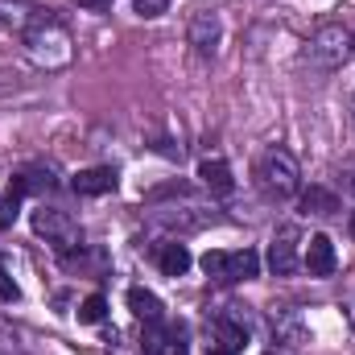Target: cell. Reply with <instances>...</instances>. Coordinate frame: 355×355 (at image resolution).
<instances>
[{"instance_id":"9a60e30c","label":"cell","mask_w":355,"mask_h":355,"mask_svg":"<svg viewBox=\"0 0 355 355\" xmlns=\"http://www.w3.org/2000/svg\"><path fill=\"white\" fill-rule=\"evenodd\" d=\"M75 314H79V322H103V314H107V297H103V293H91V297H83V302H79V310H75Z\"/></svg>"},{"instance_id":"6da1fadb","label":"cell","mask_w":355,"mask_h":355,"mask_svg":"<svg viewBox=\"0 0 355 355\" xmlns=\"http://www.w3.org/2000/svg\"><path fill=\"white\" fill-rule=\"evenodd\" d=\"M25 54L42 67V71H62V67H71V58H75V42H71V33H67V25L46 8L25 33Z\"/></svg>"},{"instance_id":"3957f363","label":"cell","mask_w":355,"mask_h":355,"mask_svg":"<svg viewBox=\"0 0 355 355\" xmlns=\"http://www.w3.org/2000/svg\"><path fill=\"white\" fill-rule=\"evenodd\" d=\"M257 186L265 190L268 198H293L302 190V170H297V157L285 149V145H272L261 153L257 162Z\"/></svg>"},{"instance_id":"cb8c5ba5","label":"cell","mask_w":355,"mask_h":355,"mask_svg":"<svg viewBox=\"0 0 355 355\" xmlns=\"http://www.w3.org/2000/svg\"><path fill=\"white\" fill-rule=\"evenodd\" d=\"M352 124H355V95H352Z\"/></svg>"},{"instance_id":"5b68a950","label":"cell","mask_w":355,"mask_h":355,"mask_svg":"<svg viewBox=\"0 0 355 355\" xmlns=\"http://www.w3.org/2000/svg\"><path fill=\"white\" fill-rule=\"evenodd\" d=\"M297 244H302V232H297V223H281L277 232H272V240H268V268H272V277H289V272H297Z\"/></svg>"},{"instance_id":"ffe728a7","label":"cell","mask_w":355,"mask_h":355,"mask_svg":"<svg viewBox=\"0 0 355 355\" xmlns=\"http://www.w3.org/2000/svg\"><path fill=\"white\" fill-rule=\"evenodd\" d=\"M79 8H91V12H107L112 8V0H75Z\"/></svg>"},{"instance_id":"7402d4cb","label":"cell","mask_w":355,"mask_h":355,"mask_svg":"<svg viewBox=\"0 0 355 355\" xmlns=\"http://www.w3.org/2000/svg\"><path fill=\"white\" fill-rule=\"evenodd\" d=\"M343 186H347V194H355V170H347V178H343Z\"/></svg>"},{"instance_id":"7a4b0ae2","label":"cell","mask_w":355,"mask_h":355,"mask_svg":"<svg viewBox=\"0 0 355 355\" xmlns=\"http://www.w3.org/2000/svg\"><path fill=\"white\" fill-rule=\"evenodd\" d=\"M352 37L355 33L347 25H339V21L318 25V29L310 33L306 50H302V62H306L310 71H318V75H331V71H339V67L352 58Z\"/></svg>"},{"instance_id":"8992f818","label":"cell","mask_w":355,"mask_h":355,"mask_svg":"<svg viewBox=\"0 0 355 355\" xmlns=\"http://www.w3.org/2000/svg\"><path fill=\"white\" fill-rule=\"evenodd\" d=\"M302 265H306L310 277H331L335 272V244H331V236H310Z\"/></svg>"},{"instance_id":"2e32d148","label":"cell","mask_w":355,"mask_h":355,"mask_svg":"<svg viewBox=\"0 0 355 355\" xmlns=\"http://www.w3.org/2000/svg\"><path fill=\"white\" fill-rule=\"evenodd\" d=\"M202 272L211 277V281H227V252H219V248H211V252H202Z\"/></svg>"},{"instance_id":"30bf717a","label":"cell","mask_w":355,"mask_h":355,"mask_svg":"<svg viewBox=\"0 0 355 355\" xmlns=\"http://www.w3.org/2000/svg\"><path fill=\"white\" fill-rule=\"evenodd\" d=\"M198 178H202V186H207L211 194H232V190H236L232 166H227V162H219V157H207V162L198 166Z\"/></svg>"},{"instance_id":"603a6c76","label":"cell","mask_w":355,"mask_h":355,"mask_svg":"<svg viewBox=\"0 0 355 355\" xmlns=\"http://www.w3.org/2000/svg\"><path fill=\"white\" fill-rule=\"evenodd\" d=\"M347 227H352V240H355V215H352V223H347Z\"/></svg>"},{"instance_id":"44dd1931","label":"cell","mask_w":355,"mask_h":355,"mask_svg":"<svg viewBox=\"0 0 355 355\" xmlns=\"http://www.w3.org/2000/svg\"><path fill=\"white\" fill-rule=\"evenodd\" d=\"M207 355H236V352H227V347H219V343H211V347H207Z\"/></svg>"},{"instance_id":"4fadbf2b","label":"cell","mask_w":355,"mask_h":355,"mask_svg":"<svg viewBox=\"0 0 355 355\" xmlns=\"http://www.w3.org/2000/svg\"><path fill=\"white\" fill-rule=\"evenodd\" d=\"M252 277H261V257L252 248L227 252V281H252Z\"/></svg>"},{"instance_id":"d4e9b609","label":"cell","mask_w":355,"mask_h":355,"mask_svg":"<svg viewBox=\"0 0 355 355\" xmlns=\"http://www.w3.org/2000/svg\"><path fill=\"white\" fill-rule=\"evenodd\" d=\"M174 355H186V343H182V347H178V352H174Z\"/></svg>"},{"instance_id":"ac0fdd59","label":"cell","mask_w":355,"mask_h":355,"mask_svg":"<svg viewBox=\"0 0 355 355\" xmlns=\"http://www.w3.org/2000/svg\"><path fill=\"white\" fill-rule=\"evenodd\" d=\"M132 8H137V17H162L166 8H170V0H132Z\"/></svg>"},{"instance_id":"5bb4252c","label":"cell","mask_w":355,"mask_h":355,"mask_svg":"<svg viewBox=\"0 0 355 355\" xmlns=\"http://www.w3.org/2000/svg\"><path fill=\"white\" fill-rule=\"evenodd\" d=\"M215 339H219V347H227V352H244L248 331H244V322H236V318H215Z\"/></svg>"},{"instance_id":"d6986e66","label":"cell","mask_w":355,"mask_h":355,"mask_svg":"<svg viewBox=\"0 0 355 355\" xmlns=\"http://www.w3.org/2000/svg\"><path fill=\"white\" fill-rule=\"evenodd\" d=\"M0 302H17V281L0 268Z\"/></svg>"},{"instance_id":"7c38bea8","label":"cell","mask_w":355,"mask_h":355,"mask_svg":"<svg viewBox=\"0 0 355 355\" xmlns=\"http://www.w3.org/2000/svg\"><path fill=\"white\" fill-rule=\"evenodd\" d=\"M190 265H194V261H190V248H186V244H178V240L162 244V252H157V268H162L166 277H182Z\"/></svg>"},{"instance_id":"ba28073f","label":"cell","mask_w":355,"mask_h":355,"mask_svg":"<svg viewBox=\"0 0 355 355\" xmlns=\"http://www.w3.org/2000/svg\"><path fill=\"white\" fill-rule=\"evenodd\" d=\"M128 310L149 327V322H166V306H162V297L153 293V289H145V285H132L128 289Z\"/></svg>"},{"instance_id":"277c9868","label":"cell","mask_w":355,"mask_h":355,"mask_svg":"<svg viewBox=\"0 0 355 355\" xmlns=\"http://www.w3.org/2000/svg\"><path fill=\"white\" fill-rule=\"evenodd\" d=\"M33 232H37L46 244H54L62 257H71V252L83 248V232H79V223H75L67 211H58V207H37V211H33Z\"/></svg>"},{"instance_id":"e0dca14e","label":"cell","mask_w":355,"mask_h":355,"mask_svg":"<svg viewBox=\"0 0 355 355\" xmlns=\"http://www.w3.org/2000/svg\"><path fill=\"white\" fill-rule=\"evenodd\" d=\"M21 198H25V194H21L17 186H8V190H4V198H0V232H4V227L17 219V211H21Z\"/></svg>"},{"instance_id":"484cf974","label":"cell","mask_w":355,"mask_h":355,"mask_svg":"<svg viewBox=\"0 0 355 355\" xmlns=\"http://www.w3.org/2000/svg\"><path fill=\"white\" fill-rule=\"evenodd\" d=\"M352 58H355V37H352Z\"/></svg>"},{"instance_id":"9c48e42d","label":"cell","mask_w":355,"mask_h":355,"mask_svg":"<svg viewBox=\"0 0 355 355\" xmlns=\"http://www.w3.org/2000/svg\"><path fill=\"white\" fill-rule=\"evenodd\" d=\"M219 33H223V25H219V17L215 12H194V21H190V46L194 50H202V54H211L215 50V42H219Z\"/></svg>"},{"instance_id":"4316f807","label":"cell","mask_w":355,"mask_h":355,"mask_svg":"<svg viewBox=\"0 0 355 355\" xmlns=\"http://www.w3.org/2000/svg\"><path fill=\"white\" fill-rule=\"evenodd\" d=\"M268 355H277V352H268Z\"/></svg>"},{"instance_id":"8fae6325","label":"cell","mask_w":355,"mask_h":355,"mask_svg":"<svg viewBox=\"0 0 355 355\" xmlns=\"http://www.w3.org/2000/svg\"><path fill=\"white\" fill-rule=\"evenodd\" d=\"M297 207H302L306 215H335V211H339V194L327 190V186H306L302 198H297Z\"/></svg>"},{"instance_id":"52a82bcc","label":"cell","mask_w":355,"mask_h":355,"mask_svg":"<svg viewBox=\"0 0 355 355\" xmlns=\"http://www.w3.org/2000/svg\"><path fill=\"white\" fill-rule=\"evenodd\" d=\"M71 186H75V194H83V198L107 194V190H116V170H112V166H87V170H79V174L71 178Z\"/></svg>"}]
</instances>
